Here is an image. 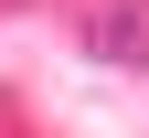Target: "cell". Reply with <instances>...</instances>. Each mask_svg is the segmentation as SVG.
<instances>
[{"label": "cell", "instance_id": "6da1fadb", "mask_svg": "<svg viewBox=\"0 0 149 138\" xmlns=\"http://www.w3.org/2000/svg\"><path fill=\"white\" fill-rule=\"evenodd\" d=\"M85 53H117V64H139V53H149L139 11H96V21H85Z\"/></svg>", "mask_w": 149, "mask_h": 138}]
</instances>
